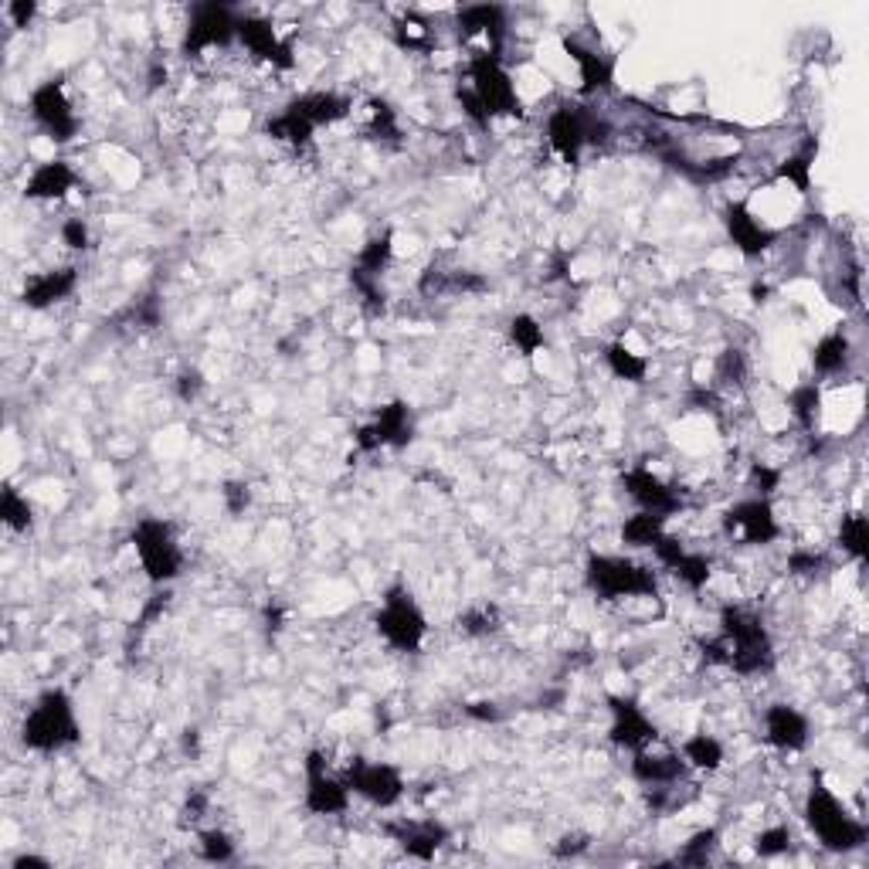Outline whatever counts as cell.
<instances>
[{
	"label": "cell",
	"instance_id": "1",
	"mask_svg": "<svg viewBox=\"0 0 869 869\" xmlns=\"http://www.w3.org/2000/svg\"><path fill=\"white\" fill-rule=\"evenodd\" d=\"M720 639L727 642V666L741 676H757V673H771L774 669V649L768 639V628H764L761 615H754L751 608L741 605H724L720 612Z\"/></svg>",
	"mask_w": 869,
	"mask_h": 869
},
{
	"label": "cell",
	"instance_id": "2",
	"mask_svg": "<svg viewBox=\"0 0 869 869\" xmlns=\"http://www.w3.org/2000/svg\"><path fill=\"white\" fill-rule=\"evenodd\" d=\"M21 741L24 747L38 754H55L62 747H72L82 741L79 720H75L72 696L65 690H45L34 700L31 713L21 724Z\"/></svg>",
	"mask_w": 869,
	"mask_h": 869
},
{
	"label": "cell",
	"instance_id": "3",
	"mask_svg": "<svg viewBox=\"0 0 869 869\" xmlns=\"http://www.w3.org/2000/svg\"><path fill=\"white\" fill-rule=\"evenodd\" d=\"M805 822L808 829L819 836V842L832 853H849V849H859L866 842V825L853 819L846 808L839 805V798L832 795L829 788L815 778L812 791H808V802H805Z\"/></svg>",
	"mask_w": 869,
	"mask_h": 869
},
{
	"label": "cell",
	"instance_id": "4",
	"mask_svg": "<svg viewBox=\"0 0 869 869\" xmlns=\"http://www.w3.org/2000/svg\"><path fill=\"white\" fill-rule=\"evenodd\" d=\"M584 578L588 588L598 598L618 601V598H652L656 595V578L649 567L625 561V557H608V554H591L584 564Z\"/></svg>",
	"mask_w": 869,
	"mask_h": 869
},
{
	"label": "cell",
	"instance_id": "5",
	"mask_svg": "<svg viewBox=\"0 0 869 869\" xmlns=\"http://www.w3.org/2000/svg\"><path fill=\"white\" fill-rule=\"evenodd\" d=\"M133 547L140 554V564L146 571V578L153 584H167L174 581L184 567V554H180L174 530L170 523L157 520V516H143L140 523L133 527Z\"/></svg>",
	"mask_w": 869,
	"mask_h": 869
},
{
	"label": "cell",
	"instance_id": "6",
	"mask_svg": "<svg viewBox=\"0 0 869 869\" xmlns=\"http://www.w3.org/2000/svg\"><path fill=\"white\" fill-rule=\"evenodd\" d=\"M374 625L398 652H418L421 642H425V632H428L425 615H421L415 598H411L401 584H394V588L384 595V605H381V612L374 615Z\"/></svg>",
	"mask_w": 869,
	"mask_h": 869
},
{
	"label": "cell",
	"instance_id": "7",
	"mask_svg": "<svg viewBox=\"0 0 869 869\" xmlns=\"http://www.w3.org/2000/svg\"><path fill=\"white\" fill-rule=\"evenodd\" d=\"M469 89L472 96L483 102V109L493 116H516L520 113V99H516V85L506 72L503 58L499 55H479L469 58Z\"/></svg>",
	"mask_w": 869,
	"mask_h": 869
},
{
	"label": "cell",
	"instance_id": "8",
	"mask_svg": "<svg viewBox=\"0 0 869 869\" xmlns=\"http://www.w3.org/2000/svg\"><path fill=\"white\" fill-rule=\"evenodd\" d=\"M238 24L242 17L231 11L228 4L208 0V4L191 7V21H187L184 34V55H201L208 48H225L238 38Z\"/></svg>",
	"mask_w": 869,
	"mask_h": 869
},
{
	"label": "cell",
	"instance_id": "9",
	"mask_svg": "<svg viewBox=\"0 0 869 869\" xmlns=\"http://www.w3.org/2000/svg\"><path fill=\"white\" fill-rule=\"evenodd\" d=\"M31 116L45 129L55 143H68L79 133V116H75L72 102L65 96L62 79H48L31 92Z\"/></svg>",
	"mask_w": 869,
	"mask_h": 869
},
{
	"label": "cell",
	"instance_id": "10",
	"mask_svg": "<svg viewBox=\"0 0 869 869\" xmlns=\"http://www.w3.org/2000/svg\"><path fill=\"white\" fill-rule=\"evenodd\" d=\"M724 530L727 533H741L744 544H751V547L774 544V540L781 537L778 516H774L771 503L764 496L741 499V503L730 506V510L724 513Z\"/></svg>",
	"mask_w": 869,
	"mask_h": 869
},
{
	"label": "cell",
	"instance_id": "11",
	"mask_svg": "<svg viewBox=\"0 0 869 869\" xmlns=\"http://www.w3.org/2000/svg\"><path fill=\"white\" fill-rule=\"evenodd\" d=\"M411 438H415V425H411L408 404L391 401L377 411V418L371 421V425L357 428L354 442H357L360 452H377V449H384V445H391V449H404Z\"/></svg>",
	"mask_w": 869,
	"mask_h": 869
},
{
	"label": "cell",
	"instance_id": "12",
	"mask_svg": "<svg viewBox=\"0 0 869 869\" xmlns=\"http://www.w3.org/2000/svg\"><path fill=\"white\" fill-rule=\"evenodd\" d=\"M347 788L357 791L360 798H367L377 808H391L401 802L404 795V778L398 768L391 764H367V761H354L347 768Z\"/></svg>",
	"mask_w": 869,
	"mask_h": 869
},
{
	"label": "cell",
	"instance_id": "13",
	"mask_svg": "<svg viewBox=\"0 0 869 869\" xmlns=\"http://www.w3.org/2000/svg\"><path fill=\"white\" fill-rule=\"evenodd\" d=\"M350 805L347 781H337L326 771L323 751L306 754V808L313 815H340Z\"/></svg>",
	"mask_w": 869,
	"mask_h": 869
},
{
	"label": "cell",
	"instance_id": "14",
	"mask_svg": "<svg viewBox=\"0 0 869 869\" xmlns=\"http://www.w3.org/2000/svg\"><path fill=\"white\" fill-rule=\"evenodd\" d=\"M724 228H727L730 242H734V248L744 258L764 255L774 242H778V231L768 228L764 221H757L754 211L747 208L744 201H734V204H727V208H724Z\"/></svg>",
	"mask_w": 869,
	"mask_h": 869
},
{
	"label": "cell",
	"instance_id": "15",
	"mask_svg": "<svg viewBox=\"0 0 869 869\" xmlns=\"http://www.w3.org/2000/svg\"><path fill=\"white\" fill-rule=\"evenodd\" d=\"M608 707H612V730H608L612 744L628 747V751H645V747H649L659 737L656 724H652V720L645 717L642 707L635 700H625V696H612V700H608Z\"/></svg>",
	"mask_w": 869,
	"mask_h": 869
},
{
	"label": "cell",
	"instance_id": "16",
	"mask_svg": "<svg viewBox=\"0 0 869 869\" xmlns=\"http://www.w3.org/2000/svg\"><path fill=\"white\" fill-rule=\"evenodd\" d=\"M547 140H550V150L574 167V163L581 160V150L588 146V113L574 106L554 109L547 119Z\"/></svg>",
	"mask_w": 869,
	"mask_h": 869
},
{
	"label": "cell",
	"instance_id": "17",
	"mask_svg": "<svg viewBox=\"0 0 869 869\" xmlns=\"http://www.w3.org/2000/svg\"><path fill=\"white\" fill-rule=\"evenodd\" d=\"M238 41H242V45L252 51L255 58L269 62L272 68H292V65H296L292 45L286 38H279V31H275L265 17H242V24H238Z\"/></svg>",
	"mask_w": 869,
	"mask_h": 869
},
{
	"label": "cell",
	"instance_id": "18",
	"mask_svg": "<svg viewBox=\"0 0 869 869\" xmlns=\"http://www.w3.org/2000/svg\"><path fill=\"white\" fill-rule=\"evenodd\" d=\"M622 486H625V493L635 499V503L642 506V510H649V513H659V516H673L679 506H683V499H679V493L673 486H666L662 483V479L656 476V472L652 469H645V466H635V469H628L625 476H622Z\"/></svg>",
	"mask_w": 869,
	"mask_h": 869
},
{
	"label": "cell",
	"instance_id": "19",
	"mask_svg": "<svg viewBox=\"0 0 869 869\" xmlns=\"http://www.w3.org/2000/svg\"><path fill=\"white\" fill-rule=\"evenodd\" d=\"M387 836H394V842L408 853L411 859H435L438 849L449 842V829L435 819H421V822H391L387 825Z\"/></svg>",
	"mask_w": 869,
	"mask_h": 869
},
{
	"label": "cell",
	"instance_id": "20",
	"mask_svg": "<svg viewBox=\"0 0 869 869\" xmlns=\"http://www.w3.org/2000/svg\"><path fill=\"white\" fill-rule=\"evenodd\" d=\"M764 737L778 751H805L812 730H808L802 710L788 707V703H774V707L764 710Z\"/></svg>",
	"mask_w": 869,
	"mask_h": 869
},
{
	"label": "cell",
	"instance_id": "21",
	"mask_svg": "<svg viewBox=\"0 0 869 869\" xmlns=\"http://www.w3.org/2000/svg\"><path fill=\"white\" fill-rule=\"evenodd\" d=\"M459 34L462 38H486V55H499L506 38V11L499 4H472L459 11Z\"/></svg>",
	"mask_w": 869,
	"mask_h": 869
},
{
	"label": "cell",
	"instance_id": "22",
	"mask_svg": "<svg viewBox=\"0 0 869 869\" xmlns=\"http://www.w3.org/2000/svg\"><path fill=\"white\" fill-rule=\"evenodd\" d=\"M564 51L581 68V92L584 96L608 92L615 85V58L612 55H598L595 48L581 45L578 38H564Z\"/></svg>",
	"mask_w": 869,
	"mask_h": 869
},
{
	"label": "cell",
	"instance_id": "23",
	"mask_svg": "<svg viewBox=\"0 0 869 869\" xmlns=\"http://www.w3.org/2000/svg\"><path fill=\"white\" fill-rule=\"evenodd\" d=\"M75 286H79V272L75 269H51V272H38L31 275L28 282H24V306L28 309H48L55 303H62V299H68L75 292Z\"/></svg>",
	"mask_w": 869,
	"mask_h": 869
},
{
	"label": "cell",
	"instance_id": "24",
	"mask_svg": "<svg viewBox=\"0 0 869 869\" xmlns=\"http://www.w3.org/2000/svg\"><path fill=\"white\" fill-rule=\"evenodd\" d=\"M72 187H75V170L68 167L65 160H48L31 174V180L24 184V194H28L31 201H58V197H65Z\"/></svg>",
	"mask_w": 869,
	"mask_h": 869
},
{
	"label": "cell",
	"instance_id": "25",
	"mask_svg": "<svg viewBox=\"0 0 869 869\" xmlns=\"http://www.w3.org/2000/svg\"><path fill=\"white\" fill-rule=\"evenodd\" d=\"M686 771V761H679V754H645L635 751L632 761V778L642 785H676Z\"/></svg>",
	"mask_w": 869,
	"mask_h": 869
},
{
	"label": "cell",
	"instance_id": "26",
	"mask_svg": "<svg viewBox=\"0 0 869 869\" xmlns=\"http://www.w3.org/2000/svg\"><path fill=\"white\" fill-rule=\"evenodd\" d=\"M289 106L303 119H309L313 126L340 123V119L350 113V99L337 96V92H306V96L292 99Z\"/></svg>",
	"mask_w": 869,
	"mask_h": 869
},
{
	"label": "cell",
	"instance_id": "27",
	"mask_svg": "<svg viewBox=\"0 0 869 869\" xmlns=\"http://www.w3.org/2000/svg\"><path fill=\"white\" fill-rule=\"evenodd\" d=\"M489 282L476 272H438L428 269L421 275V292L425 296H469V292H486Z\"/></svg>",
	"mask_w": 869,
	"mask_h": 869
},
{
	"label": "cell",
	"instance_id": "28",
	"mask_svg": "<svg viewBox=\"0 0 869 869\" xmlns=\"http://www.w3.org/2000/svg\"><path fill=\"white\" fill-rule=\"evenodd\" d=\"M815 153H819V140H808L802 150L791 153L785 163H778L774 177L778 180H788L798 194H808L812 191V163H815Z\"/></svg>",
	"mask_w": 869,
	"mask_h": 869
},
{
	"label": "cell",
	"instance_id": "29",
	"mask_svg": "<svg viewBox=\"0 0 869 869\" xmlns=\"http://www.w3.org/2000/svg\"><path fill=\"white\" fill-rule=\"evenodd\" d=\"M313 129L316 126L309 123V119L299 116L292 106H286L279 116H272L269 123H265V133H269L272 140L289 143V146H306L309 140H313Z\"/></svg>",
	"mask_w": 869,
	"mask_h": 869
},
{
	"label": "cell",
	"instance_id": "30",
	"mask_svg": "<svg viewBox=\"0 0 869 869\" xmlns=\"http://www.w3.org/2000/svg\"><path fill=\"white\" fill-rule=\"evenodd\" d=\"M605 364L618 381H628V384H642L645 374H649V360H645L642 354H632L625 343H608Z\"/></svg>",
	"mask_w": 869,
	"mask_h": 869
},
{
	"label": "cell",
	"instance_id": "31",
	"mask_svg": "<svg viewBox=\"0 0 869 869\" xmlns=\"http://www.w3.org/2000/svg\"><path fill=\"white\" fill-rule=\"evenodd\" d=\"M662 533H666V516L649 513V510L628 516V520L622 523V540L628 547H652Z\"/></svg>",
	"mask_w": 869,
	"mask_h": 869
},
{
	"label": "cell",
	"instance_id": "32",
	"mask_svg": "<svg viewBox=\"0 0 869 869\" xmlns=\"http://www.w3.org/2000/svg\"><path fill=\"white\" fill-rule=\"evenodd\" d=\"M812 364L819 374H839L842 367L849 364V337L842 330L829 333V337L819 340V347H815L812 354Z\"/></svg>",
	"mask_w": 869,
	"mask_h": 869
},
{
	"label": "cell",
	"instance_id": "33",
	"mask_svg": "<svg viewBox=\"0 0 869 869\" xmlns=\"http://www.w3.org/2000/svg\"><path fill=\"white\" fill-rule=\"evenodd\" d=\"M683 761L700 771H717L724 764V744L710 734H696L683 744Z\"/></svg>",
	"mask_w": 869,
	"mask_h": 869
},
{
	"label": "cell",
	"instance_id": "34",
	"mask_svg": "<svg viewBox=\"0 0 869 869\" xmlns=\"http://www.w3.org/2000/svg\"><path fill=\"white\" fill-rule=\"evenodd\" d=\"M788 408H791V418L798 421V425L805 428V432H812L815 428V418H819V408H822V391L819 384H802L791 391L788 398Z\"/></svg>",
	"mask_w": 869,
	"mask_h": 869
},
{
	"label": "cell",
	"instance_id": "35",
	"mask_svg": "<svg viewBox=\"0 0 869 869\" xmlns=\"http://www.w3.org/2000/svg\"><path fill=\"white\" fill-rule=\"evenodd\" d=\"M510 340H513V347L520 350L523 357H533L537 350H544V343H547L544 326H540L527 313H520V316H513V320H510Z\"/></svg>",
	"mask_w": 869,
	"mask_h": 869
},
{
	"label": "cell",
	"instance_id": "36",
	"mask_svg": "<svg viewBox=\"0 0 869 869\" xmlns=\"http://www.w3.org/2000/svg\"><path fill=\"white\" fill-rule=\"evenodd\" d=\"M391 255H394V245H391V231H384L381 238H371L364 248H360L357 255V265L354 269L374 275V279H381V272L391 265Z\"/></svg>",
	"mask_w": 869,
	"mask_h": 869
},
{
	"label": "cell",
	"instance_id": "37",
	"mask_svg": "<svg viewBox=\"0 0 869 869\" xmlns=\"http://www.w3.org/2000/svg\"><path fill=\"white\" fill-rule=\"evenodd\" d=\"M0 520H4V527L14 530V533L31 530V506L14 486H7L4 493H0Z\"/></svg>",
	"mask_w": 869,
	"mask_h": 869
},
{
	"label": "cell",
	"instance_id": "38",
	"mask_svg": "<svg viewBox=\"0 0 869 869\" xmlns=\"http://www.w3.org/2000/svg\"><path fill=\"white\" fill-rule=\"evenodd\" d=\"M839 544H842V550H846V554H853L856 561H863L866 550H869V527H866V516L863 513L842 516Z\"/></svg>",
	"mask_w": 869,
	"mask_h": 869
},
{
	"label": "cell",
	"instance_id": "39",
	"mask_svg": "<svg viewBox=\"0 0 869 869\" xmlns=\"http://www.w3.org/2000/svg\"><path fill=\"white\" fill-rule=\"evenodd\" d=\"M673 574H676V578L683 581L690 591H703V588H707V584H710V574H713L710 557H703V554H690V550H686L683 561H679V564L673 567Z\"/></svg>",
	"mask_w": 869,
	"mask_h": 869
},
{
	"label": "cell",
	"instance_id": "40",
	"mask_svg": "<svg viewBox=\"0 0 869 869\" xmlns=\"http://www.w3.org/2000/svg\"><path fill=\"white\" fill-rule=\"evenodd\" d=\"M367 129L377 140H398V113L391 109V102L384 99L367 102Z\"/></svg>",
	"mask_w": 869,
	"mask_h": 869
},
{
	"label": "cell",
	"instance_id": "41",
	"mask_svg": "<svg viewBox=\"0 0 869 869\" xmlns=\"http://www.w3.org/2000/svg\"><path fill=\"white\" fill-rule=\"evenodd\" d=\"M717 829H703V832H696V836L686 842L683 846V853L676 856V863H686V866H707V859H710V853L713 849H717Z\"/></svg>",
	"mask_w": 869,
	"mask_h": 869
},
{
	"label": "cell",
	"instance_id": "42",
	"mask_svg": "<svg viewBox=\"0 0 869 869\" xmlns=\"http://www.w3.org/2000/svg\"><path fill=\"white\" fill-rule=\"evenodd\" d=\"M462 632L466 635H489L499 628V612L496 605H479V608H469L466 615L459 618Z\"/></svg>",
	"mask_w": 869,
	"mask_h": 869
},
{
	"label": "cell",
	"instance_id": "43",
	"mask_svg": "<svg viewBox=\"0 0 869 869\" xmlns=\"http://www.w3.org/2000/svg\"><path fill=\"white\" fill-rule=\"evenodd\" d=\"M350 282H354V289L360 292V299H364V309L367 313H384V292L381 286H377L374 275L360 272V269H350Z\"/></svg>",
	"mask_w": 869,
	"mask_h": 869
},
{
	"label": "cell",
	"instance_id": "44",
	"mask_svg": "<svg viewBox=\"0 0 869 869\" xmlns=\"http://www.w3.org/2000/svg\"><path fill=\"white\" fill-rule=\"evenodd\" d=\"M201 856L208 863H228L235 856V842H231L221 829H208L201 832Z\"/></svg>",
	"mask_w": 869,
	"mask_h": 869
},
{
	"label": "cell",
	"instance_id": "45",
	"mask_svg": "<svg viewBox=\"0 0 869 869\" xmlns=\"http://www.w3.org/2000/svg\"><path fill=\"white\" fill-rule=\"evenodd\" d=\"M791 846V829L788 825H774V829H764L761 836H757V856H781L788 853Z\"/></svg>",
	"mask_w": 869,
	"mask_h": 869
},
{
	"label": "cell",
	"instance_id": "46",
	"mask_svg": "<svg viewBox=\"0 0 869 869\" xmlns=\"http://www.w3.org/2000/svg\"><path fill=\"white\" fill-rule=\"evenodd\" d=\"M398 45L401 48H425L428 45V28L425 21H418V17H404V21L398 24Z\"/></svg>",
	"mask_w": 869,
	"mask_h": 869
},
{
	"label": "cell",
	"instance_id": "47",
	"mask_svg": "<svg viewBox=\"0 0 869 869\" xmlns=\"http://www.w3.org/2000/svg\"><path fill=\"white\" fill-rule=\"evenodd\" d=\"M751 486L757 489V496L768 499L774 489L781 486V472L771 469L768 462H754V466H751Z\"/></svg>",
	"mask_w": 869,
	"mask_h": 869
},
{
	"label": "cell",
	"instance_id": "48",
	"mask_svg": "<svg viewBox=\"0 0 869 869\" xmlns=\"http://www.w3.org/2000/svg\"><path fill=\"white\" fill-rule=\"evenodd\" d=\"M652 550H656V557L669 567V571H673V567H676L679 561H683V554H686L683 540L669 537V533H662V537L656 540V544H652Z\"/></svg>",
	"mask_w": 869,
	"mask_h": 869
},
{
	"label": "cell",
	"instance_id": "49",
	"mask_svg": "<svg viewBox=\"0 0 869 869\" xmlns=\"http://www.w3.org/2000/svg\"><path fill=\"white\" fill-rule=\"evenodd\" d=\"M825 567V557L815 554V550H795L788 557V571L791 574H819Z\"/></svg>",
	"mask_w": 869,
	"mask_h": 869
},
{
	"label": "cell",
	"instance_id": "50",
	"mask_svg": "<svg viewBox=\"0 0 869 869\" xmlns=\"http://www.w3.org/2000/svg\"><path fill=\"white\" fill-rule=\"evenodd\" d=\"M221 496H225V506L228 513H245L248 503H252V489H248L245 483H228L225 489H221Z\"/></svg>",
	"mask_w": 869,
	"mask_h": 869
},
{
	"label": "cell",
	"instance_id": "51",
	"mask_svg": "<svg viewBox=\"0 0 869 869\" xmlns=\"http://www.w3.org/2000/svg\"><path fill=\"white\" fill-rule=\"evenodd\" d=\"M459 102H462V113H466L472 123H476L479 129H489V123H493V119H489V113L483 109V102L472 96V89H459Z\"/></svg>",
	"mask_w": 869,
	"mask_h": 869
},
{
	"label": "cell",
	"instance_id": "52",
	"mask_svg": "<svg viewBox=\"0 0 869 869\" xmlns=\"http://www.w3.org/2000/svg\"><path fill=\"white\" fill-rule=\"evenodd\" d=\"M204 391V377H201V371H184L177 377V394H180V401H197V394Z\"/></svg>",
	"mask_w": 869,
	"mask_h": 869
},
{
	"label": "cell",
	"instance_id": "53",
	"mask_svg": "<svg viewBox=\"0 0 869 869\" xmlns=\"http://www.w3.org/2000/svg\"><path fill=\"white\" fill-rule=\"evenodd\" d=\"M62 238L68 248H89V228H85L82 218H68L62 225Z\"/></svg>",
	"mask_w": 869,
	"mask_h": 869
},
{
	"label": "cell",
	"instance_id": "54",
	"mask_svg": "<svg viewBox=\"0 0 869 869\" xmlns=\"http://www.w3.org/2000/svg\"><path fill=\"white\" fill-rule=\"evenodd\" d=\"M34 14H38V4H31V0H11L7 4V17L14 21V28H28Z\"/></svg>",
	"mask_w": 869,
	"mask_h": 869
},
{
	"label": "cell",
	"instance_id": "55",
	"mask_svg": "<svg viewBox=\"0 0 869 869\" xmlns=\"http://www.w3.org/2000/svg\"><path fill=\"white\" fill-rule=\"evenodd\" d=\"M720 377H724V381H741V377H744V354H741V350H727V354L720 357Z\"/></svg>",
	"mask_w": 869,
	"mask_h": 869
},
{
	"label": "cell",
	"instance_id": "56",
	"mask_svg": "<svg viewBox=\"0 0 869 869\" xmlns=\"http://www.w3.org/2000/svg\"><path fill=\"white\" fill-rule=\"evenodd\" d=\"M588 846H591V842H588V836H584V832H571V836H564L561 842H557L554 853L557 856H581Z\"/></svg>",
	"mask_w": 869,
	"mask_h": 869
},
{
	"label": "cell",
	"instance_id": "57",
	"mask_svg": "<svg viewBox=\"0 0 869 869\" xmlns=\"http://www.w3.org/2000/svg\"><path fill=\"white\" fill-rule=\"evenodd\" d=\"M466 713L472 720H483V724H496L499 720V710L493 707V703H469Z\"/></svg>",
	"mask_w": 869,
	"mask_h": 869
},
{
	"label": "cell",
	"instance_id": "58",
	"mask_svg": "<svg viewBox=\"0 0 869 869\" xmlns=\"http://www.w3.org/2000/svg\"><path fill=\"white\" fill-rule=\"evenodd\" d=\"M204 808H208V795H204V791H194V795L187 798V805H184V815L191 822H197V819H201Z\"/></svg>",
	"mask_w": 869,
	"mask_h": 869
},
{
	"label": "cell",
	"instance_id": "59",
	"mask_svg": "<svg viewBox=\"0 0 869 869\" xmlns=\"http://www.w3.org/2000/svg\"><path fill=\"white\" fill-rule=\"evenodd\" d=\"M184 751L194 754V757H197V751H201V737H197V730H184Z\"/></svg>",
	"mask_w": 869,
	"mask_h": 869
},
{
	"label": "cell",
	"instance_id": "60",
	"mask_svg": "<svg viewBox=\"0 0 869 869\" xmlns=\"http://www.w3.org/2000/svg\"><path fill=\"white\" fill-rule=\"evenodd\" d=\"M28 866H48V859H41V856H17L14 859V869H28Z\"/></svg>",
	"mask_w": 869,
	"mask_h": 869
},
{
	"label": "cell",
	"instance_id": "61",
	"mask_svg": "<svg viewBox=\"0 0 869 869\" xmlns=\"http://www.w3.org/2000/svg\"><path fill=\"white\" fill-rule=\"evenodd\" d=\"M265 622H269V628H275V632H279L282 628V608H265Z\"/></svg>",
	"mask_w": 869,
	"mask_h": 869
},
{
	"label": "cell",
	"instance_id": "62",
	"mask_svg": "<svg viewBox=\"0 0 869 869\" xmlns=\"http://www.w3.org/2000/svg\"><path fill=\"white\" fill-rule=\"evenodd\" d=\"M160 82H167V68L153 65V72H150V89H157Z\"/></svg>",
	"mask_w": 869,
	"mask_h": 869
},
{
	"label": "cell",
	"instance_id": "63",
	"mask_svg": "<svg viewBox=\"0 0 869 869\" xmlns=\"http://www.w3.org/2000/svg\"><path fill=\"white\" fill-rule=\"evenodd\" d=\"M751 296H754V303H764V296H768V286H754Z\"/></svg>",
	"mask_w": 869,
	"mask_h": 869
}]
</instances>
